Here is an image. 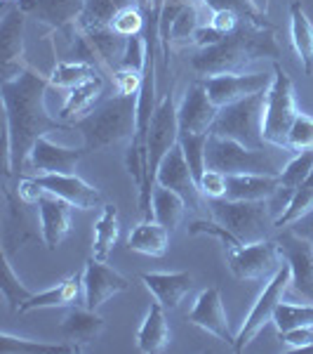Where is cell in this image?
I'll use <instances>...</instances> for the list:
<instances>
[{"instance_id": "cell-45", "label": "cell", "mask_w": 313, "mask_h": 354, "mask_svg": "<svg viewBox=\"0 0 313 354\" xmlns=\"http://www.w3.org/2000/svg\"><path fill=\"white\" fill-rule=\"evenodd\" d=\"M283 342L290 350H311L313 347V326H301V328H292L287 333H281Z\"/></svg>"}, {"instance_id": "cell-5", "label": "cell", "mask_w": 313, "mask_h": 354, "mask_svg": "<svg viewBox=\"0 0 313 354\" xmlns=\"http://www.w3.org/2000/svg\"><path fill=\"white\" fill-rule=\"evenodd\" d=\"M278 153L269 149H250L241 142L226 140V137L212 135L208 137L205 147V168L217 170L224 175H281L285 168Z\"/></svg>"}, {"instance_id": "cell-23", "label": "cell", "mask_w": 313, "mask_h": 354, "mask_svg": "<svg viewBox=\"0 0 313 354\" xmlns=\"http://www.w3.org/2000/svg\"><path fill=\"white\" fill-rule=\"evenodd\" d=\"M141 281L165 310H177L181 298L193 288V277L189 272H146L141 274Z\"/></svg>"}, {"instance_id": "cell-47", "label": "cell", "mask_w": 313, "mask_h": 354, "mask_svg": "<svg viewBox=\"0 0 313 354\" xmlns=\"http://www.w3.org/2000/svg\"><path fill=\"white\" fill-rule=\"evenodd\" d=\"M43 194H45V189L38 185L36 177H24V180H19V185H17V196L28 205H36Z\"/></svg>"}, {"instance_id": "cell-18", "label": "cell", "mask_w": 313, "mask_h": 354, "mask_svg": "<svg viewBox=\"0 0 313 354\" xmlns=\"http://www.w3.org/2000/svg\"><path fill=\"white\" fill-rule=\"evenodd\" d=\"M189 322L193 326L208 330L210 335H214V338L226 342V345L236 342L229 328V319H226L224 302H221V293L217 286L205 288L203 293L198 295L196 305H193V310L189 312Z\"/></svg>"}, {"instance_id": "cell-9", "label": "cell", "mask_w": 313, "mask_h": 354, "mask_svg": "<svg viewBox=\"0 0 313 354\" xmlns=\"http://www.w3.org/2000/svg\"><path fill=\"white\" fill-rule=\"evenodd\" d=\"M224 253L231 272L241 281H259V279L269 281L285 262L281 248H278V241H269V239L257 243H241L236 248H226Z\"/></svg>"}, {"instance_id": "cell-4", "label": "cell", "mask_w": 313, "mask_h": 354, "mask_svg": "<svg viewBox=\"0 0 313 354\" xmlns=\"http://www.w3.org/2000/svg\"><path fill=\"white\" fill-rule=\"evenodd\" d=\"M179 142V121H177V104H174V90H168L165 97L158 102L151 118L149 137H146V177L139 189V208L144 218H151V198L156 187L158 165L165 158V153Z\"/></svg>"}, {"instance_id": "cell-36", "label": "cell", "mask_w": 313, "mask_h": 354, "mask_svg": "<svg viewBox=\"0 0 313 354\" xmlns=\"http://www.w3.org/2000/svg\"><path fill=\"white\" fill-rule=\"evenodd\" d=\"M273 324H276L278 333H287V330L301 326H313V302H309V305L281 302L273 312Z\"/></svg>"}, {"instance_id": "cell-16", "label": "cell", "mask_w": 313, "mask_h": 354, "mask_svg": "<svg viewBox=\"0 0 313 354\" xmlns=\"http://www.w3.org/2000/svg\"><path fill=\"white\" fill-rule=\"evenodd\" d=\"M83 286H85V307L90 310H99L111 295L123 293L130 288V279L116 272L106 262L90 258L83 270Z\"/></svg>"}, {"instance_id": "cell-46", "label": "cell", "mask_w": 313, "mask_h": 354, "mask_svg": "<svg viewBox=\"0 0 313 354\" xmlns=\"http://www.w3.org/2000/svg\"><path fill=\"white\" fill-rule=\"evenodd\" d=\"M241 21H245V19H241V17L236 12H231V10H217V12H212V17H210V26L217 33H221V36L236 31Z\"/></svg>"}, {"instance_id": "cell-27", "label": "cell", "mask_w": 313, "mask_h": 354, "mask_svg": "<svg viewBox=\"0 0 313 354\" xmlns=\"http://www.w3.org/2000/svg\"><path fill=\"white\" fill-rule=\"evenodd\" d=\"M170 245V230L163 227L156 218H144L139 225L130 232L128 248L132 253L151 255V258H163Z\"/></svg>"}, {"instance_id": "cell-28", "label": "cell", "mask_w": 313, "mask_h": 354, "mask_svg": "<svg viewBox=\"0 0 313 354\" xmlns=\"http://www.w3.org/2000/svg\"><path fill=\"white\" fill-rule=\"evenodd\" d=\"M168 345H170L168 317H165V307L156 300L149 307V312H146V319L141 322L139 330H137V347H139V352L156 354L163 352Z\"/></svg>"}, {"instance_id": "cell-40", "label": "cell", "mask_w": 313, "mask_h": 354, "mask_svg": "<svg viewBox=\"0 0 313 354\" xmlns=\"http://www.w3.org/2000/svg\"><path fill=\"white\" fill-rule=\"evenodd\" d=\"M311 208H313V170H311V175L304 180V185L294 192V196H292V201L287 203V208L276 218V227H287L290 222L301 218V215Z\"/></svg>"}, {"instance_id": "cell-24", "label": "cell", "mask_w": 313, "mask_h": 354, "mask_svg": "<svg viewBox=\"0 0 313 354\" xmlns=\"http://www.w3.org/2000/svg\"><path fill=\"white\" fill-rule=\"evenodd\" d=\"M78 302H85V286H83V272L73 274V277L64 279L57 286L43 290V293H33L19 312L31 310H48V307H73Z\"/></svg>"}, {"instance_id": "cell-39", "label": "cell", "mask_w": 313, "mask_h": 354, "mask_svg": "<svg viewBox=\"0 0 313 354\" xmlns=\"http://www.w3.org/2000/svg\"><path fill=\"white\" fill-rule=\"evenodd\" d=\"M0 290H3V298L10 302V310L12 312H19V307L33 295V290H28L24 283L14 277L10 255H5V253H3V281H0Z\"/></svg>"}, {"instance_id": "cell-29", "label": "cell", "mask_w": 313, "mask_h": 354, "mask_svg": "<svg viewBox=\"0 0 313 354\" xmlns=\"http://www.w3.org/2000/svg\"><path fill=\"white\" fill-rule=\"evenodd\" d=\"M290 36L306 76H313V21L299 0L290 5Z\"/></svg>"}, {"instance_id": "cell-13", "label": "cell", "mask_w": 313, "mask_h": 354, "mask_svg": "<svg viewBox=\"0 0 313 354\" xmlns=\"http://www.w3.org/2000/svg\"><path fill=\"white\" fill-rule=\"evenodd\" d=\"M156 185H163L168 189L177 192L191 210L201 208V189H198V182L191 173L189 161H186L184 149H181L179 142L165 153V158L158 165Z\"/></svg>"}, {"instance_id": "cell-44", "label": "cell", "mask_w": 313, "mask_h": 354, "mask_svg": "<svg viewBox=\"0 0 313 354\" xmlns=\"http://www.w3.org/2000/svg\"><path fill=\"white\" fill-rule=\"evenodd\" d=\"M198 189L205 198H221L226 196V175L217 173V170H205L201 182H198Z\"/></svg>"}, {"instance_id": "cell-6", "label": "cell", "mask_w": 313, "mask_h": 354, "mask_svg": "<svg viewBox=\"0 0 313 354\" xmlns=\"http://www.w3.org/2000/svg\"><path fill=\"white\" fill-rule=\"evenodd\" d=\"M264 111H266V93H254L219 106L212 123V135L226 137V140L241 142L250 149H266L264 142Z\"/></svg>"}, {"instance_id": "cell-11", "label": "cell", "mask_w": 313, "mask_h": 354, "mask_svg": "<svg viewBox=\"0 0 313 354\" xmlns=\"http://www.w3.org/2000/svg\"><path fill=\"white\" fill-rule=\"evenodd\" d=\"M283 260L287 262L292 283L290 288L297 290L304 300L313 302V243L301 239L299 234L287 230L276 239Z\"/></svg>"}, {"instance_id": "cell-48", "label": "cell", "mask_w": 313, "mask_h": 354, "mask_svg": "<svg viewBox=\"0 0 313 354\" xmlns=\"http://www.w3.org/2000/svg\"><path fill=\"white\" fill-rule=\"evenodd\" d=\"M290 230H292L294 234H299L301 239H306V241L313 243V208L306 210L301 218H297L294 222H290Z\"/></svg>"}, {"instance_id": "cell-34", "label": "cell", "mask_w": 313, "mask_h": 354, "mask_svg": "<svg viewBox=\"0 0 313 354\" xmlns=\"http://www.w3.org/2000/svg\"><path fill=\"white\" fill-rule=\"evenodd\" d=\"M116 241H118V208L113 203H109V205H104L99 220L94 222L92 258L106 262Z\"/></svg>"}, {"instance_id": "cell-21", "label": "cell", "mask_w": 313, "mask_h": 354, "mask_svg": "<svg viewBox=\"0 0 313 354\" xmlns=\"http://www.w3.org/2000/svg\"><path fill=\"white\" fill-rule=\"evenodd\" d=\"M19 8L26 17H33L41 24L68 28L71 24H78L85 10V0H19Z\"/></svg>"}, {"instance_id": "cell-33", "label": "cell", "mask_w": 313, "mask_h": 354, "mask_svg": "<svg viewBox=\"0 0 313 354\" xmlns=\"http://www.w3.org/2000/svg\"><path fill=\"white\" fill-rule=\"evenodd\" d=\"M0 354H78L73 345L66 340L61 342H43V340H28L17 338V335L3 330L0 333Z\"/></svg>"}, {"instance_id": "cell-17", "label": "cell", "mask_w": 313, "mask_h": 354, "mask_svg": "<svg viewBox=\"0 0 313 354\" xmlns=\"http://www.w3.org/2000/svg\"><path fill=\"white\" fill-rule=\"evenodd\" d=\"M217 106L212 104L203 83H196L186 90L184 100L177 106L179 135H210L217 116Z\"/></svg>"}, {"instance_id": "cell-26", "label": "cell", "mask_w": 313, "mask_h": 354, "mask_svg": "<svg viewBox=\"0 0 313 354\" xmlns=\"http://www.w3.org/2000/svg\"><path fill=\"white\" fill-rule=\"evenodd\" d=\"M281 189V175H226V198L269 201Z\"/></svg>"}, {"instance_id": "cell-14", "label": "cell", "mask_w": 313, "mask_h": 354, "mask_svg": "<svg viewBox=\"0 0 313 354\" xmlns=\"http://www.w3.org/2000/svg\"><path fill=\"white\" fill-rule=\"evenodd\" d=\"M24 24L26 12L19 5L5 12L3 21H0V73H3V81L14 78L17 73L26 68V64L21 62V55H24Z\"/></svg>"}, {"instance_id": "cell-41", "label": "cell", "mask_w": 313, "mask_h": 354, "mask_svg": "<svg viewBox=\"0 0 313 354\" xmlns=\"http://www.w3.org/2000/svg\"><path fill=\"white\" fill-rule=\"evenodd\" d=\"M287 149L294 153L313 149V116H309V113H297L292 128H290Z\"/></svg>"}, {"instance_id": "cell-7", "label": "cell", "mask_w": 313, "mask_h": 354, "mask_svg": "<svg viewBox=\"0 0 313 354\" xmlns=\"http://www.w3.org/2000/svg\"><path fill=\"white\" fill-rule=\"evenodd\" d=\"M212 218L221 222L243 243L264 241L276 218L271 215V201H233V198H208Z\"/></svg>"}, {"instance_id": "cell-15", "label": "cell", "mask_w": 313, "mask_h": 354, "mask_svg": "<svg viewBox=\"0 0 313 354\" xmlns=\"http://www.w3.org/2000/svg\"><path fill=\"white\" fill-rule=\"evenodd\" d=\"M85 153H88L85 147H81V149H76V147H61L50 140L48 135H43L33 145L31 153H28L26 168L36 170L38 175H50V173L71 175Z\"/></svg>"}, {"instance_id": "cell-32", "label": "cell", "mask_w": 313, "mask_h": 354, "mask_svg": "<svg viewBox=\"0 0 313 354\" xmlns=\"http://www.w3.org/2000/svg\"><path fill=\"white\" fill-rule=\"evenodd\" d=\"M186 208H189V205H186V201L177 192L168 189V187H163V185L153 187V198H151L153 218L161 222L163 227H168L170 232H172L174 227H179Z\"/></svg>"}, {"instance_id": "cell-1", "label": "cell", "mask_w": 313, "mask_h": 354, "mask_svg": "<svg viewBox=\"0 0 313 354\" xmlns=\"http://www.w3.org/2000/svg\"><path fill=\"white\" fill-rule=\"evenodd\" d=\"M48 88V78L28 66L0 85L5 106V177L26 168L28 153L43 135L66 128L48 113L45 106Z\"/></svg>"}, {"instance_id": "cell-2", "label": "cell", "mask_w": 313, "mask_h": 354, "mask_svg": "<svg viewBox=\"0 0 313 354\" xmlns=\"http://www.w3.org/2000/svg\"><path fill=\"white\" fill-rule=\"evenodd\" d=\"M281 48L273 26H259L252 21H241L236 31L226 33L219 43L201 48L191 59V66L201 76H221V73H243L259 59L278 62Z\"/></svg>"}, {"instance_id": "cell-20", "label": "cell", "mask_w": 313, "mask_h": 354, "mask_svg": "<svg viewBox=\"0 0 313 354\" xmlns=\"http://www.w3.org/2000/svg\"><path fill=\"white\" fill-rule=\"evenodd\" d=\"M38 213H41V234L48 250H57L71 232V208L73 205L54 194L45 192L38 198Z\"/></svg>"}, {"instance_id": "cell-3", "label": "cell", "mask_w": 313, "mask_h": 354, "mask_svg": "<svg viewBox=\"0 0 313 354\" xmlns=\"http://www.w3.org/2000/svg\"><path fill=\"white\" fill-rule=\"evenodd\" d=\"M137 97L139 95H116L73 123V128L81 130L88 153L113 147L128 137L132 140L137 128Z\"/></svg>"}, {"instance_id": "cell-50", "label": "cell", "mask_w": 313, "mask_h": 354, "mask_svg": "<svg viewBox=\"0 0 313 354\" xmlns=\"http://www.w3.org/2000/svg\"><path fill=\"white\" fill-rule=\"evenodd\" d=\"M5 3H10V0H5Z\"/></svg>"}, {"instance_id": "cell-8", "label": "cell", "mask_w": 313, "mask_h": 354, "mask_svg": "<svg viewBox=\"0 0 313 354\" xmlns=\"http://www.w3.org/2000/svg\"><path fill=\"white\" fill-rule=\"evenodd\" d=\"M294 104V83L287 71L278 62H273V81L266 90V111H264V142L276 149H287V137L297 118Z\"/></svg>"}, {"instance_id": "cell-25", "label": "cell", "mask_w": 313, "mask_h": 354, "mask_svg": "<svg viewBox=\"0 0 313 354\" xmlns=\"http://www.w3.org/2000/svg\"><path fill=\"white\" fill-rule=\"evenodd\" d=\"M5 230H3V253L12 258V253L17 248H21L28 239H33L36 234L31 230V220L26 218V210H24V203L17 192H5Z\"/></svg>"}, {"instance_id": "cell-31", "label": "cell", "mask_w": 313, "mask_h": 354, "mask_svg": "<svg viewBox=\"0 0 313 354\" xmlns=\"http://www.w3.org/2000/svg\"><path fill=\"white\" fill-rule=\"evenodd\" d=\"M139 0H85V10L78 19V31H90V28H106L113 24L118 12L130 5H137Z\"/></svg>"}, {"instance_id": "cell-35", "label": "cell", "mask_w": 313, "mask_h": 354, "mask_svg": "<svg viewBox=\"0 0 313 354\" xmlns=\"http://www.w3.org/2000/svg\"><path fill=\"white\" fill-rule=\"evenodd\" d=\"M97 66L90 64V62H81V59H73V62H57L52 73L48 76L50 85L54 88H76L85 81H90L92 76H97Z\"/></svg>"}, {"instance_id": "cell-49", "label": "cell", "mask_w": 313, "mask_h": 354, "mask_svg": "<svg viewBox=\"0 0 313 354\" xmlns=\"http://www.w3.org/2000/svg\"><path fill=\"white\" fill-rule=\"evenodd\" d=\"M139 5H141V8H144V0H139Z\"/></svg>"}, {"instance_id": "cell-38", "label": "cell", "mask_w": 313, "mask_h": 354, "mask_svg": "<svg viewBox=\"0 0 313 354\" xmlns=\"http://www.w3.org/2000/svg\"><path fill=\"white\" fill-rule=\"evenodd\" d=\"M208 10H212V12H217V10H231V12H236L241 19L245 21H252V24H259V26H269V21H266L264 8H259L257 0H201Z\"/></svg>"}, {"instance_id": "cell-12", "label": "cell", "mask_w": 313, "mask_h": 354, "mask_svg": "<svg viewBox=\"0 0 313 354\" xmlns=\"http://www.w3.org/2000/svg\"><path fill=\"white\" fill-rule=\"evenodd\" d=\"M273 76L269 73H221V76H208L203 81L212 104L226 106L231 102H238L243 97H250L254 93H266Z\"/></svg>"}, {"instance_id": "cell-37", "label": "cell", "mask_w": 313, "mask_h": 354, "mask_svg": "<svg viewBox=\"0 0 313 354\" xmlns=\"http://www.w3.org/2000/svg\"><path fill=\"white\" fill-rule=\"evenodd\" d=\"M205 5L201 0H196V3H186L184 8L179 10V15L174 17L172 26H170V41H189V38L196 36V31L203 24V15L201 10Z\"/></svg>"}, {"instance_id": "cell-19", "label": "cell", "mask_w": 313, "mask_h": 354, "mask_svg": "<svg viewBox=\"0 0 313 354\" xmlns=\"http://www.w3.org/2000/svg\"><path fill=\"white\" fill-rule=\"evenodd\" d=\"M36 180L45 192L64 198V201L71 203L73 208L90 210V208H94V205H99V201H101L99 189L92 185H88L83 177H78L73 173L71 175H59V173L36 175Z\"/></svg>"}, {"instance_id": "cell-22", "label": "cell", "mask_w": 313, "mask_h": 354, "mask_svg": "<svg viewBox=\"0 0 313 354\" xmlns=\"http://www.w3.org/2000/svg\"><path fill=\"white\" fill-rule=\"evenodd\" d=\"M106 328V319L99 317L97 310H90V307H68V314L64 317L59 326V333L68 345H73L78 352H83L85 347L92 340L99 338V333Z\"/></svg>"}, {"instance_id": "cell-43", "label": "cell", "mask_w": 313, "mask_h": 354, "mask_svg": "<svg viewBox=\"0 0 313 354\" xmlns=\"http://www.w3.org/2000/svg\"><path fill=\"white\" fill-rule=\"evenodd\" d=\"M111 28L125 38L137 36V33H141V28H144V15H141V10L137 8V5H130V8H125L118 12Z\"/></svg>"}, {"instance_id": "cell-30", "label": "cell", "mask_w": 313, "mask_h": 354, "mask_svg": "<svg viewBox=\"0 0 313 354\" xmlns=\"http://www.w3.org/2000/svg\"><path fill=\"white\" fill-rule=\"evenodd\" d=\"M101 93H104V81H101V76L97 73V76H92L90 81H85V83L68 90L66 102L59 111V118L61 121H78V118H83L85 113H90L94 109V104L101 97Z\"/></svg>"}, {"instance_id": "cell-10", "label": "cell", "mask_w": 313, "mask_h": 354, "mask_svg": "<svg viewBox=\"0 0 313 354\" xmlns=\"http://www.w3.org/2000/svg\"><path fill=\"white\" fill-rule=\"evenodd\" d=\"M290 283H292V274H290L287 262H283L281 270H278L269 279L266 288L261 290V295L257 298V302H254V307L250 310L245 324H243V328H241V333L236 335L233 350L243 352L250 342H252L261 333V328H264L269 322H273V312H276V307L283 302V295H285V290L290 288Z\"/></svg>"}, {"instance_id": "cell-42", "label": "cell", "mask_w": 313, "mask_h": 354, "mask_svg": "<svg viewBox=\"0 0 313 354\" xmlns=\"http://www.w3.org/2000/svg\"><path fill=\"white\" fill-rule=\"evenodd\" d=\"M189 234H191V236H198V234H208V236L219 239L221 245H224V250L226 248H236V245L243 243L241 239L233 236V234L226 230L221 222H217V220H196L193 225H189Z\"/></svg>"}]
</instances>
